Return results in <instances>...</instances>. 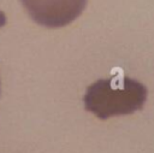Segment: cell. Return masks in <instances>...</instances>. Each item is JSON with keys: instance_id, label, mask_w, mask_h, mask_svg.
Masks as SVG:
<instances>
[{"instance_id": "cell-1", "label": "cell", "mask_w": 154, "mask_h": 153, "mask_svg": "<svg viewBox=\"0 0 154 153\" xmlns=\"http://www.w3.org/2000/svg\"><path fill=\"white\" fill-rule=\"evenodd\" d=\"M146 100V86L120 73L97 80L83 98L84 108L100 119L134 113L144 106Z\"/></svg>"}, {"instance_id": "cell-2", "label": "cell", "mask_w": 154, "mask_h": 153, "mask_svg": "<svg viewBox=\"0 0 154 153\" xmlns=\"http://www.w3.org/2000/svg\"><path fill=\"white\" fill-rule=\"evenodd\" d=\"M29 16L46 28H61L81 16L88 0H20Z\"/></svg>"}, {"instance_id": "cell-3", "label": "cell", "mask_w": 154, "mask_h": 153, "mask_svg": "<svg viewBox=\"0 0 154 153\" xmlns=\"http://www.w3.org/2000/svg\"><path fill=\"white\" fill-rule=\"evenodd\" d=\"M5 24H6V16H5L4 12L0 11V27H2Z\"/></svg>"}]
</instances>
